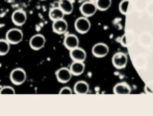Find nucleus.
<instances>
[{"label":"nucleus","instance_id":"obj_18","mask_svg":"<svg viewBox=\"0 0 153 116\" xmlns=\"http://www.w3.org/2000/svg\"><path fill=\"white\" fill-rule=\"evenodd\" d=\"M98 10L100 11H106L111 7L112 0H97L96 2Z\"/></svg>","mask_w":153,"mask_h":116},{"label":"nucleus","instance_id":"obj_9","mask_svg":"<svg viewBox=\"0 0 153 116\" xmlns=\"http://www.w3.org/2000/svg\"><path fill=\"white\" fill-rule=\"evenodd\" d=\"M27 19V13L24 10L18 9L15 10L11 15V20L14 25L22 26L26 23Z\"/></svg>","mask_w":153,"mask_h":116},{"label":"nucleus","instance_id":"obj_6","mask_svg":"<svg viewBox=\"0 0 153 116\" xmlns=\"http://www.w3.org/2000/svg\"><path fill=\"white\" fill-rule=\"evenodd\" d=\"M55 75L58 81L63 83L69 82L73 76L70 68L67 67H62L56 71Z\"/></svg>","mask_w":153,"mask_h":116},{"label":"nucleus","instance_id":"obj_1","mask_svg":"<svg viewBox=\"0 0 153 116\" xmlns=\"http://www.w3.org/2000/svg\"><path fill=\"white\" fill-rule=\"evenodd\" d=\"M74 26L77 32L79 34H85L90 31L91 24L88 17L82 16L76 19Z\"/></svg>","mask_w":153,"mask_h":116},{"label":"nucleus","instance_id":"obj_8","mask_svg":"<svg viewBox=\"0 0 153 116\" xmlns=\"http://www.w3.org/2000/svg\"><path fill=\"white\" fill-rule=\"evenodd\" d=\"M113 65L116 69H122L127 64L128 58L126 55L122 52L115 53L112 58Z\"/></svg>","mask_w":153,"mask_h":116},{"label":"nucleus","instance_id":"obj_5","mask_svg":"<svg viewBox=\"0 0 153 116\" xmlns=\"http://www.w3.org/2000/svg\"><path fill=\"white\" fill-rule=\"evenodd\" d=\"M46 41L44 35L41 34H36L32 36L30 40V46L33 50H40L44 47Z\"/></svg>","mask_w":153,"mask_h":116},{"label":"nucleus","instance_id":"obj_7","mask_svg":"<svg viewBox=\"0 0 153 116\" xmlns=\"http://www.w3.org/2000/svg\"><path fill=\"white\" fill-rule=\"evenodd\" d=\"M92 53L97 58H104L109 54L110 48L106 44L100 42L94 44L92 48Z\"/></svg>","mask_w":153,"mask_h":116},{"label":"nucleus","instance_id":"obj_16","mask_svg":"<svg viewBox=\"0 0 153 116\" xmlns=\"http://www.w3.org/2000/svg\"><path fill=\"white\" fill-rule=\"evenodd\" d=\"M65 16V14L58 6L51 8L49 12V17L52 21L64 19Z\"/></svg>","mask_w":153,"mask_h":116},{"label":"nucleus","instance_id":"obj_21","mask_svg":"<svg viewBox=\"0 0 153 116\" xmlns=\"http://www.w3.org/2000/svg\"><path fill=\"white\" fill-rule=\"evenodd\" d=\"M15 90L10 86H4L0 89V94L1 95H14Z\"/></svg>","mask_w":153,"mask_h":116},{"label":"nucleus","instance_id":"obj_24","mask_svg":"<svg viewBox=\"0 0 153 116\" xmlns=\"http://www.w3.org/2000/svg\"><path fill=\"white\" fill-rule=\"evenodd\" d=\"M90 1H93V2H96L97 0H89Z\"/></svg>","mask_w":153,"mask_h":116},{"label":"nucleus","instance_id":"obj_13","mask_svg":"<svg viewBox=\"0 0 153 116\" xmlns=\"http://www.w3.org/2000/svg\"><path fill=\"white\" fill-rule=\"evenodd\" d=\"M58 6L62 10L65 15L71 14L74 11L73 0H59Z\"/></svg>","mask_w":153,"mask_h":116},{"label":"nucleus","instance_id":"obj_17","mask_svg":"<svg viewBox=\"0 0 153 116\" xmlns=\"http://www.w3.org/2000/svg\"><path fill=\"white\" fill-rule=\"evenodd\" d=\"M131 92V88L126 83H117L113 88L114 93L118 95H128L130 94Z\"/></svg>","mask_w":153,"mask_h":116},{"label":"nucleus","instance_id":"obj_22","mask_svg":"<svg viewBox=\"0 0 153 116\" xmlns=\"http://www.w3.org/2000/svg\"><path fill=\"white\" fill-rule=\"evenodd\" d=\"M73 90L69 87H64L60 89L59 94L61 95H71L73 94Z\"/></svg>","mask_w":153,"mask_h":116},{"label":"nucleus","instance_id":"obj_19","mask_svg":"<svg viewBox=\"0 0 153 116\" xmlns=\"http://www.w3.org/2000/svg\"><path fill=\"white\" fill-rule=\"evenodd\" d=\"M10 50V44L6 39H0V55H7Z\"/></svg>","mask_w":153,"mask_h":116},{"label":"nucleus","instance_id":"obj_10","mask_svg":"<svg viewBox=\"0 0 153 116\" xmlns=\"http://www.w3.org/2000/svg\"><path fill=\"white\" fill-rule=\"evenodd\" d=\"M63 44L67 49L72 50L79 46V39L75 34H67L64 39Z\"/></svg>","mask_w":153,"mask_h":116},{"label":"nucleus","instance_id":"obj_15","mask_svg":"<svg viewBox=\"0 0 153 116\" xmlns=\"http://www.w3.org/2000/svg\"><path fill=\"white\" fill-rule=\"evenodd\" d=\"M70 69L73 75H80L85 71V64L84 62L73 61Z\"/></svg>","mask_w":153,"mask_h":116},{"label":"nucleus","instance_id":"obj_23","mask_svg":"<svg viewBox=\"0 0 153 116\" xmlns=\"http://www.w3.org/2000/svg\"><path fill=\"white\" fill-rule=\"evenodd\" d=\"M121 44L123 45V46H126L127 42L126 41V36H123V37L121 38Z\"/></svg>","mask_w":153,"mask_h":116},{"label":"nucleus","instance_id":"obj_20","mask_svg":"<svg viewBox=\"0 0 153 116\" xmlns=\"http://www.w3.org/2000/svg\"><path fill=\"white\" fill-rule=\"evenodd\" d=\"M130 0H122L119 5V9L123 15H126L128 13L130 5Z\"/></svg>","mask_w":153,"mask_h":116},{"label":"nucleus","instance_id":"obj_4","mask_svg":"<svg viewBox=\"0 0 153 116\" xmlns=\"http://www.w3.org/2000/svg\"><path fill=\"white\" fill-rule=\"evenodd\" d=\"M23 38L24 34L19 29H11L6 34V39L10 44H18L22 41Z\"/></svg>","mask_w":153,"mask_h":116},{"label":"nucleus","instance_id":"obj_12","mask_svg":"<svg viewBox=\"0 0 153 116\" xmlns=\"http://www.w3.org/2000/svg\"><path fill=\"white\" fill-rule=\"evenodd\" d=\"M53 32L58 35L65 34L68 29L67 21L64 19L53 21L52 26Z\"/></svg>","mask_w":153,"mask_h":116},{"label":"nucleus","instance_id":"obj_3","mask_svg":"<svg viewBox=\"0 0 153 116\" xmlns=\"http://www.w3.org/2000/svg\"><path fill=\"white\" fill-rule=\"evenodd\" d=\"M98 10L96 2L90 1L89 0L85 1L79 7V11L82 16L88 18L95 15Z\"/></svg>","mask_w":153,"mask_h":116},{"label":"nucleus","instance_id":"obj_14","mask_svg":"<svg viewBox=\"0 0 153 116\" xmlns=\"http://www.w3.org/2000/svg\"><path fill=\"white\" fill-rule=\"evenodd\" d=\"M90 90V86L88 83L84 80H80L76 83L73 91L75 94L78 95H85Z\"/></svg>","mask_w":153,"mask_h":116},{"label":"nucleus","instance_id":"obj_25","mask_svg":"<svg viewBox=\"0 0 153 116\" xmlns=\"http://www.w3.org/2000/svg\"><path fill=\"white\" fill-rule=\"evenodd\" d=\"M41 1H46V0H41Z\"/></svg>","mask_w":153,"mask_h":116},{"label":"nucleus","instance_id":"obj_11","mask_svg":"<svg viewBox=\"0 0 153 116\" xmlns=\"http://www.w3.org/2000/svg\"><path fill=\"white\" fill-rule=\"evenodd\" d=\"M70 56L73 61L85 62L87 58L86 51L80 47L70 50Z\"/></svg>","mask_w":153,"mask_h":116},{"label":"nucleus","instance_id":"obj_2","mask_svg":"<svg viewBox=\"0 0 153 116\" xmlns=\"http://www.w3.org/2000/svg\"><path fill=\"white\" fill-rule=\"evenodd\" d=\"M10 81L16 85H20L26 81L27 78L26 71L22 68L15 69L11 71L10 75Z\"/></svg>","mask_w":153,"mask_h":116}]
</instances>
